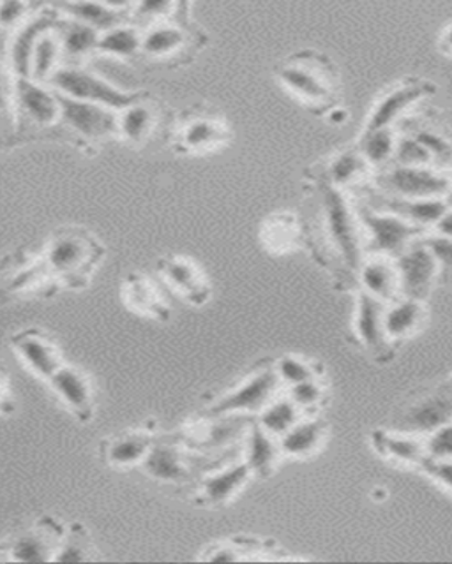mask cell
Returning a JSON list of instances; mask_svg holds the SVG:
<instances>
[{"label":"cell","mask_w":452,"mask_h":564,"mask_svg":"<svg viewBox=\"0 0 452 564\" xmlns=\"http://www.w3.org/2000/svg\"><path fill=\"white\" fill-rule=\"evenodd\" d=\"M105 256V247L87 229L72 226L61 228L50 238L43 254V267L52 278L67 288L87 286L90 273Z\"/></svg>","instance_id":"6da1fadb"},{"label":"cell","mask_w":452,"mask_h":564,"mask_svg":"<svg viewBox=\"0 0 452 564\" xmlns=\"http://www.w3.org/2000/svg\"><path fill=\"white\" fill-rule=\"evenodd\" d=\"M278 79L310 110L320 113L333 110L337 87L336 70L333 62L324 55L313 53V57H310V52L293 55L278 67Z\"/></svg>","instance_id":"7a4b0ae2"},{"label":"cell","mask_w":452,"mask_h":564,"mask_svg":"<svg viewBox=\"0 0 452 564\" xmlns=\"http://www.w3.org/2000/svg\"><path fill=\"white\" fill-rule=\"evenodd\" d=\"M320 208L324 223L325 238L333 247L337 258L351 273H357L363 254V229H360L357 212L345 196V191L336 189L320 182Z\"/></svg>","instance_id":"3957f363"},{"label":"cell","mask_w":452,"mask_h":564,"mask_svg":"<svg viewBox=\"0 0 452 564\" xmlns=\"http://www.w3.org/2000/svg\"><path fill=\"white\" fill-rule=\"evenodd\" d=\"M452 178L440 167L389 164L373 176V191L405 199H443Z\"/></svg>","instance_id":"277c9868"},{"label":"cell","mask_w":452,"mask_h":564,"mask_svg":"<svg viewBox=\"0 0 452 564\" xmlns=\"http://www.w3.org/2000/svg\"><path fill=\"white\" fill-rule=\"evenodd\" d=\"M57 88L61 96L72 97L76 101L93 102L105 106L110 110H126L128 106L142 101V93H125L120 88L108 84L107 79L99 78L90 70L78 67H64L57 69L49 82Z\"/></svg>","instance_id":"5b68a950"},{"label":"cell","mask_w":452,"mask_h":564,"mask_svg":"<svg viewBox=\"0 0 452 564\" xmlns=\"http://www.w3.org/2000/svg\"><path fill=\"white\" fill-rule=\"evenodd\" d=\"M66 536V528L54 517H43L32 528L23 529L0 542L4 563H45L55 561Z\"/></svg>","instance_id":"8992f818"},{"label":"cell","mask_w":452,"mask_h":564,"mask_svg":"<svg viewBox=\"0 0 452 564\" xmlns=\"http://www.w3.org/2000/svg\"><path fill=\"white\" fill-rule=\"evenodd\" d=\"M280 379L276 378L272 366L255 369L251 375L240 379L236 387L223 393L211 404L207 416H246L258 414L272 399L278 397Z\"/></svg>","instance_id":"52a82bcc"},{"label":"cell","mask_w":452,"mask_h":564,"mask_svg":"<svg viewBox=\"0 0 452 564\" xmlns=\"http://www.w3.org/2000/svg\"><path fill=\"white\" fill-rule=\"evenodd\" d=\"M355 212L359 217L360 229L366 234V243L372 254L387 256L395 260L396 256L426 235L422 229L408 225L407 220L399 219L389 212L368 207L363 202Z\"/></svg>","instance_id":"ba28073f"},{"label":"cell","mask_w":452,"mask_h":564,"mask_svg":"<svg viewBox=\"0 0 452 564\" xmlns=\"http://www.w3.org/2000/svg\"><path fill=\"white\" fill-rule=\"evenodd\" d=\"M398 270L399 296L426 302L439 279V264L434 261L424 240L419 238L395 258Z\"/></svg>","instance_id":"9c48e42d"},{"label":"cell","mask_w":452,"mask_h":564,"mask_svg":"<svg viewBox=\"0 0 452 564\" xmlns=\"http://www.w3.org/2000/svg\"><path fill=\"white\" fill-rule=\"evenodd\" d=\"M384 305L360 291L354 316L355 337L378 364H386L395 352L384 328Z\"/></svg>","instance_id":"30bf717a"},{"label":"cell","mask_w":452,"mask_h":564,"mask_svg":"<svg viewBox=\"0 0 452 564\" xmlns=\"http://www.w3.org/2000/svg\"><path fill=\"white\" fill-rule=\"evenodd\" d=\"M61 119L67 128L78 132L87 140H99L119 132L117 115L110 108L93 105V102L76 101L72 97L57 94Z\"/></svg>","instance_id":"8fae6325"},{"label":"cell","mask_w":452,"mask_h":564,"mask_svg":"<svg viewBox=\"0 0 452 564\" xmlns=\"http://www.w3.org/2000/svg\"><path fill=\"white\" fill-rule=\"evenodd\" d=\"M398 431L424 437L434 429L452 422V388H440L408 405Z\"/></svg>","instance_id":"7c38bea8"},{"label":"cell","mask_w":452,"mask_h":564,"mask_svg":"<svg viewBox=\"0 0 452 564\" xmlns=\"http://www.w3.org/2000/svg\"><path fill=\"white\" fill-rule=\"evenodd\" d=\"M433 84L421 82V79H412V82H403V84L395 85L389 93L378 97V101L373 106L369 113L368 122L364 131H373V129H389L392 123L410 110V106L416 105L422 97L433 94Z\"/></svg>","instance_id":"4fadbf2b"},{"label":"cell","mask_w":452,"mask_h":564,"mask_svg":"<svg viewBox=\"0 0 452 564\" xmlns=\"http://www.w3.org/2000/svg\"><path fill=\"white\" fill-rule=\"evenodd\" d=\"M364 205L389 212L399 219L407 220L408 225L416 226L428 234V229L434 228L440 217L448 212V205L443 199H405L390 198L377 191H368Z\"/></svg>","instance_id":"5bb4252c"},{"label":"cell","mask_w":452,"mask_h":564,"mask_svg":"<svg viewBox=\"0 0 452 564\" xmlns=\"http://www.w3.org/2000/svg\"><path fill=\"white\" fill-rule=\"evenodd\" d=\"M251 471L245 463L228 466L208 473L200 481L196 490V502L200 507L222 508L230 505L251 480Z\"/></svg>","instance_id":"9a60e30c"},{"label":"cell","mask_w":452,"mask_h":564,"mask_svg":"<svg viewBox=\"0 0 452 564\" xmlns=\"http://www.w3.org/2000/svg\"><path fill=\"white\" fill-rule=\"evenodd\" d=\"M154 443V432L149 429L119 432L101 441L99 455L103 464L111 469H129L143 463Z\"/></svg>","instance_id":"2e32d148"},{"label":"cell","mask_w":452,"mask_h":564,"mask_svg":"<svg viewBox=\"0 0 452 564\" xmlns=\"http://www.w3.org/2000/svg\"><path fill=\"white\" fill-rule=\"evenodd\" d=\"M230 129L219 115H193L179 131V150L184 154H205L228 143Z\"/></svg>","instance_id":"e0dca14e"},{"label":"cell","mask_w":452,"mask_h":564,"mask_svg":"<svg viewBox=\"0 0 452 564\" xmlns=\"http://www.w3.org/2000/svg\"><path fill=\"white\" fill-rule=\"evenodd\" d=\"M158 269L164 281L169 282L170 286L191 305L200 307L207 304L211 299V284L205 273L193 261L182 256H169L160 260Z\"/></svg>","instance_id":"ac0fdd59"},{"label":"cell","mask_w":452,"mask_h":564,"mask_svg":"<svg viewBox=\"0 0 452 564\" xmlns=\"http://www.w3.org/2000/svg\"><path fill=\"white\" fill-rule=\"evenodd\" d=\"M58 399L82 423H89L96 410L93 384L89 378L76 367L63 366L49 379Z\"/></svg>","instance_id":"d6986e66"},{"label":"cell","mask_w":452,"mask_h":564,"mask_svg":"<svg viewBox=\"0 0 452 564\" xmlns=\"http://www.w3.org/2000/svg\"><path fill=\"white\" fill-rule=\"evenodd\" d=\"M140 467L151 480L160 481V484H186L193 476L186 454L177 445L166 443V441L155 440Z\"/></svg>","instance_id":"ffe728a7"},{"label":"cell","mask_w":452,"mask_h":564,"mask_svg":"<svg viewBox=\"0 0 452 564\" xmlns=\"http://www.w3.org/2000/svg\"><path fill=\"white\" fill-rule=\"evenodd\" d=\"M14 351L25 361V366L41 378L50 379L64 366L63 357L52 340L40 330H23L11 339Z\"/></svg>","instance_id":"44dd1931"},{"label":"cell","mask_w":452,"mask_h":564,"mask_svg":"<svg viewBox=\"0 0 452 564\" xmlns=\"http://www.w3.org/2000/svg\"><path fill=\"white\" fill-rule=\"evenodd\" d=\"M360 291L381 304H389L399 296L398 270L395 260L387 256L368 254L360 261L359 270Z\"/></svg>","instance_id":"7402d4cb"},{"label":"cell","mask_w":452,"mask_h":564,"mask_svg":"<svg viewBox=\"0 0 452 564\" xmlns=\"http://www.w3.org/2000/svg\"><path fill=\"white\" fill-rule=\"evenodd\" d=\"M426 322L424 302L398 296L389 304L384 305V328L387 339L395 346L396 343L410 339L421 330Z\"/></svg>","instance_id":"603a6c76"},{"label":"cell","mask_w":452,"mask_h":564,"mask_svg":"<svg viewBox=\"0 0 452 564\" xmlns=\"http://www.w3.org/2000/svg\"><path fill=\"white\" fill-rule=\"evenodd\" d=\"M14 97L20 110L40 126H54L61 119L57 94L31 78H17Z\"/></svg>","instance_id":"cb8c5ba5"},{"label":"cell","mask_w":452,"mask_h":564,"mask_svg":"<svg viewBox=\"0 0 452 564\" xmlns=\"http://www.w3.org/2000/svg\"><path fill=\"white\" fill-rule=\"evenodd\" d=\"M57 26V14L54 11H45V13L32 17L25 25L14 35L13 44H11V62L13 69L19 78H29L31 73V58L37 41Z\"/></svg>","instance_id":"d4e9b609"},{"label":"cell","mask_w":452,"mask_h":564,"mask_svg":"<svg viewBox=\"0 0 452 564\" xmlns=\"http://www.w3.org/2000/svg\"><path fill=\"white\" fill-rule=\"evenodd\" d=\"M373 448L381 457L403 466L421 467L426 458L424 437L410 432L377 431L373 434Z\"/></svg>","instance_id":"484cf974"},{"label":"cell","mask_w":452,"mask_h":564,"mask_svg":"<svg viewBox=\"0 0 452 564\" xmlns=\"http://www.w3.org/2000/svg\"><path fill=\"white\" fill-rule=\"evenodd\" d=\"M327 440V427L319 416H302L289 432L280 437L284 457L308 458L319 454Z\"/></svg>","instance_id":"4316f807"},{"label":"cell","mask_w":452,"mask_h":564,"mask_svg":"<svg viewBox=\"0 0 452 564\" xmlns=\"http://www.w3.org/2000/svg\"><path fill=\"white\" fill-rule=\"evenodd\" d=\"M245 440V464L249 471L254 476L269 478L275 473L280 458L283 457L280 441L258 427L257 422L248 427Z\"/></svg>","instance_id":"83f0119b"},{"label":"cell","mask_w":452,"mask_h":564,"mask_svg":"<svg viewBox=\"0 0 452 564\" xmlns=\"http://www.w3.org/2000/svg\"><path fill=\"white\" fill-rule=\"evenodd\" d=\"M126 305L137 311V313L146 314V316L154 317L158 322H166L170 316L169 305L164 304L160 293L155 290L146 275L142 273H131L125 281Z\"/></svg>","instance_id":"f1b7e54d"},{"label":"cell","mask_w":452,"mask_h":564,"mask_svg":"<svg viewBox=\"0 0 452 564\" xmlns=\"http://www.w3.org/2000/svg\"><path fill=\"white\" fill-rule=\"evenodd\" d=\"M61 8L73 20L93 26L94 31H98L99 34L122 25L126 18L120 6L98 4V2H72V4L61 6Z\"/></svg>","instance_id":"f546056e"},{"label":"cell","mask_w":452,"mask_h":564,"mask_svg":"<svg viewBox=\"0 0 452 564\" xmlns=\"http://www.w3.org/2000/svg\"><path fill=\"white\" fill-rule=\"evenodd\" d=\"M368 163L364 161L359 150H343L329 161L327 167H325V181L322 182L343 191L345 187L359 184L360 178L368 173Z\"/></svg>","instance_id":"4dcf8cb0"},{"label":"cell","mask_w":452,"mask_h":564,"mask_svg":"<svg viewBox=\"0 0 452 564\" xmlns=\"http://www.w3.org/2000/svg\"><path fill=\"white\" fill-rule=\"evenodd\" d=\"M301 419V411L289 397H276L258 413L257 425L276 440H280L284 432H289Z\"/></svg>","instance_id":"1f68e13d"},{"label":"cell","mask_w":452,"mask_h":564,"mask_svg":"<svg viewBox=\"0 0 452 564\" xmlns=\"http://www.w3.org/2000/svg\"><path fill=\"white\" fill-rule=\"evenodd\" d=\"M186 44V34L181 26L158 23L142 34V53L147 57L166 58L181 52Z\"/></svg>","instance_id":"d6a6232c"},{"label":"cell","mask_w":452,"mask_h":564,"mask_svg":"<svg viewBox=\"0 0 452 564\" xmlns=\"http://www.w3.org/2000/svg\"><path fill=\"white\" fill-rule=\"evenodd\" d=\"M396 138L392 128L389 129H373V131H363V137L359 140V154L363 155L364 161L368 166L384 170L389 166L395 155Z\"/></svg>","instance_id":"836d02e7"},{"label":"cell","mask_w":452,"mask_h":564,"mask_svg":"<svg viewBox=\"0 0 452 564\" xmlns=\"http://www.w3.org/2000/svg\"><path fill=\"white\" fill-rule=\"evenodd\" d=\"M61 32H58V41H61V48L63 53L73 58H82L89 53L96 52L98 46L99 32L94 31L93 26L85 25V23L64 22L58 23Z\"/></svg>","instance_id":"e575fe53"},{"label":"cell","mask_w":452,"mask_h":564,"mask_svg":"<svg viewBox=\"0 0 452 564\" xmlns=\"http://www.w3.org/2000/svg\"><path fill=\"white\" fill-rule=\"evenodd\" d=\"M154 111L142 101H138L117 115V129L125 140L142 143L154 129Z\"/></svg>","instance_id":"d590c367"},{"label":"cell","mask_w":452,"mask_h":564,"mask_svg":"<svg viewBox=\"0 0 452 564\" xmlns=\"http://www.w3.org/2000/svg\"><path fill=\"white\" fill-rule=\"evenodd\" d=\"M52 31H54V29H52ZM52 31L46 32V34L37 41L36 48H34V53H32L29 78L34 79L37 84L50 82V78H52L55 70H57L58 57H61V53H63L58 35L54 34Z\"/></svg>","instance_id":"8d00e7d4"},{"label":"cell","mask_w":452,"mask_h":564,"mask_svg":"<svg viewBox=\"0 0 452 564\" xmlns=\"http://www.w3.org/2000/svg\"><path fill=\"white\" fill-rule=\"evenodd\" d=\"M96 52L119 58L134 57L138 52H142V34L133 26H116L99 35Z\"/></svg>","instance_id":"74e56055"},{"label":"cell","mask_w":452,"mask_h":564,"mask_svg":"<svg viewBox=\"0 0 452 564\" xmlns=\"http://www.w3.org/2000/svg\"><path fill=\"white\" fill-rule=\"evenodd\" d=\"M94 560H98V555H94V546L90 543L87 529L80 522H75L69 531H66V536H64L63 545L55 555V561L57 563H82V561Z\"/></svg>","instance_id":"f35d334b"},{"label":"cell","mask_w":452,"mask_h":564,"mask_svg":"<svg viewBox=\"0 0 452 564\" xmlns=\"http://www.w3.org/2000/svg\"><path fill=\"white\" fill-rule=\"evenodd\" d=\"M262 238L267 246H271L272 251H289L299 238V225L289 214H278L267 220Z\"/></svg>","instance_id":"ab89813d"},{"label":"cell","mask_w":452,"mask_h":564,"mask_svg":"<svg viewBox=\"0 0 452 564\" xmlns=\"http://www.w3.org/2000/svg\"><path fill=\"white\" fill-rule=\"evenodd\" d=\"M316 364H311L306 358L295 357V355H284V357L276 360L275 369L276 378L280 379V383L284 387H293V384L304 383L310 379H319L322 369H316Z\"/></svg>","instance_id":"60d3db41"},{"label":"cell","mask_w":452,"mask_h":564,"mask_svg":"<svg viewBox=\"0 0 452 564\" xmlns=\"http://www.w3.org/2000/svg\"><path fill=\"white\" fill-rule=\"evenodd\" d=\"M290 401L298 405L302 416H308L311 411L319 410L320 405L325 401V388L319 379H310L304 383L293 384L289 387Z\"/></svg>","instance_id":"b9f144b4"},{"label":"cell","mask_w":452,"mask_h":564,"mask_svg":"<svg viewBox=\"0 0 452 564\" xmlns=\"http://www.w3.org/2000/svg\"><path fill=\"white\" fill-rule=\"evenodd\" d=\"M390 164L398 166H434L433 159L428 150L413 137L398 138L396 141L395 155Z\"/></svg>","instance_id":"7bdbcfd3"},{"label":"cell","mask_w":452,"mask_h":564,"mask_svg":"<svg viewBox=\"0 0 452 564\" xmlns=\"http://www.w3.org/2000/svg\"><path fill=\"white\" fill-rule=\"evenodd\" d=\"M412 137L428 150V154L433 159L434 167L442 170V166H449L452 159L451 141L440 137L439 132L430 131V129H419V131L413 132Z\"/></svg>","instance_id":"ee69618b"},{"label":"cell","mask_w":452,"mask_h":564,"mask_svg":"<svg viewBox=\"0 0 452 564\" xmlns=\"http://www.w3.org/2000/svg\"><path fill=\"white\" fill-rule=\"evenodd\" d=\"M424 449L428 458H452V422L426 434Z\"/></svg>","instance_id":"f6af8a7d"},{"label":"cell","mask_w":452,"mask_h":564,"mask_svg":"<svg viewBox=\"0 0 452 564\" xmlns=\"http://www.w3.org/2000/svg\"><path fill=\"white\" fill-rule=\"evenodd\" d=\"M426 247L430 249L434 261L439 264L440 273L452 272V238L442 235L431 234L422 237Z\"/></svg>","instance_id":"bcb514c9"},{"label":"cell","mask_w":452,"mask_h":564,"mask_svg":"<svg viewBox=\"0 0 452 564\" xmlns=\"http://www.w3.org/2000/svg\"><path fill=\"white\" fill-rule=\"evenodd\" d=\"M419 469L430 476L431 480L440 485L443 490L452 494V458L437 460V458L426 457Z\"/></svg>","instance_id":"7dc6e473"},{"label":"cell","mask_w":452,"mask_h":564,"mask_svg":"<svg viewBox=\"0 0 452 564\" xmlns=\"http://www.w3.org/2000/svg\"><path fill=\"white\" fill-rule=\"evenodd\" d=\"M28 9L29 4H25V2H2L0 4V25H17L20 18L25 17Z\"/></svg>","instance_id":"c3c4849f"},{"label":"cell","mask_w":452,"mask_h":564,"mask_svg":"<svg viewBox=\"0 0 452 564\" xmlns=\"http://www.w3.org/2000/svg\"><path fill=\"white\" fill-rule=\"evenodd\" d=\"M236 546L226 545V543H222V545L213 546V549H208L207 554H204L202 560L205 561H240L243 560V555L237 554Z\"/></svg>","instance_id":"681fc988"},{"label":"cell","mask_w":452,"mask_h":564,"mask_svg":"<svg viewBox=\"0 0 452 564\" xmlns=\"http://www.w3.org/2000/svg\"><path fill=\"white\" fill-rule=\"evenodd\" d=\"M433 234L442 235V237L452 238V210L448 208V212L440 217L439 223L434 225Z\"/></svg>","instance_id":"f907efd6"},{"label":"cell","mask_w":452,"mask_h":564,"mask_svg":"<svg viewBox=\"0 0 452 564\" xmlns=\"http://www.w3.org/2000/svg\"><path fill=\"white\" fill-rule=\"evenodd\" d=\"M443 43H445V52L452 53V25L443 32Z\"/></svg>","instance_id":"816d5d0a"},{"label":"cell","mask_w":452,"mask_h":564,"mask_svg":"<svg viewBox=\"0 0 452 564\" xmlns=\"http://www.w3.org/2000/svg\"><path fill=\"white\" fill-rule=\"evenodd\" d=\"M443 202H445V205H448V208H451V210H452V185H451V189H449V193L445 194V198H443Z\"/></svg>","instance_id":"f5cc1de1"},{"label":"cell","mask_w":452,"mask_h":564,"mask_svg":"<svg viewBox=\"0 0 452 564\" xmlns=\"http://www.w3.org/2000/svg\"><path fill=\"white\" fill-rule=\"evenodd\" d=\"M449 170H451V173H452V159H451V163H449Z\"/></svg>","instance_id":"db71d44e"}]
</instances>
